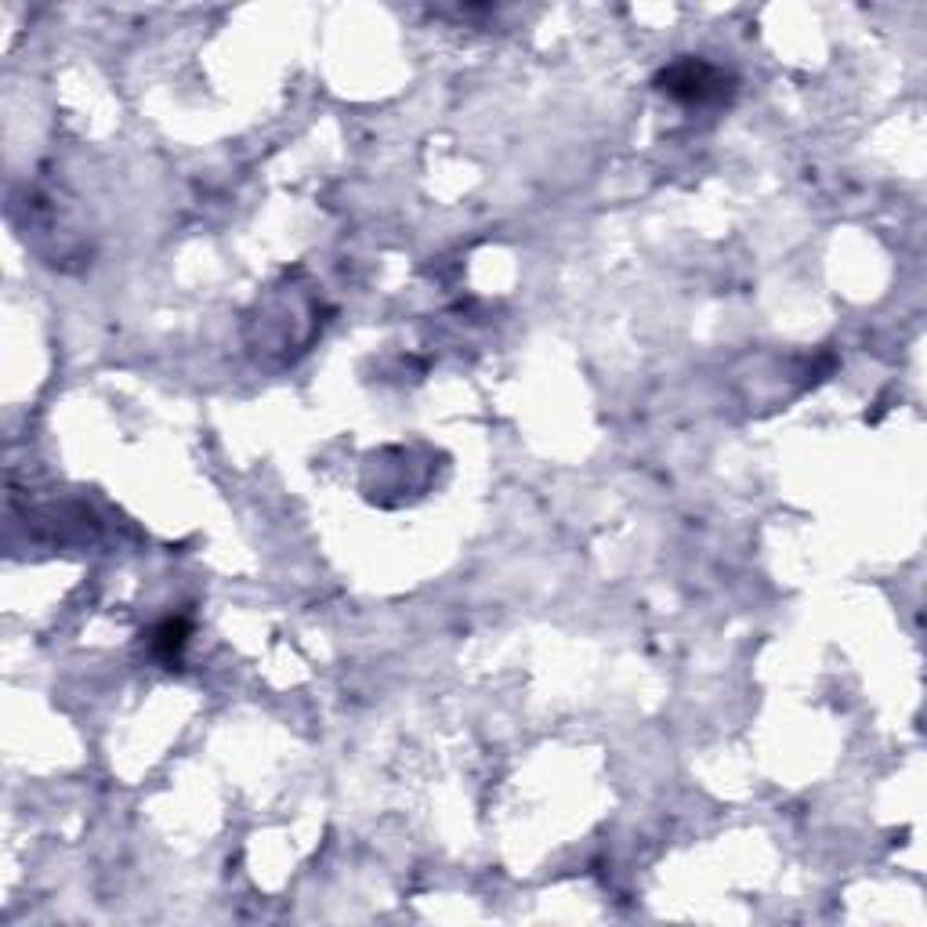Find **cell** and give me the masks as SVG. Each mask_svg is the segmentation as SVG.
<instances>
[{
	"label": "cell",
	"instance_id": "cell-1",
	"mask_svg": "<svg viewBox=\"0 0 927 927\" xmlns=\"http://www.w3.org/2000/svg\"><path fill=\"white\" fill-rule=\"evenodd\" d=\"M660 91H666L677 102L703 105V102H725L728 94V77L725 69L710 66L703 59H685L674 62L671 69L660 73Z\"/></svg>",
	"mask_w": 927,
	"mask_h": 927
},
{
	"label": "cell",
	"instance_id": "cell-2",
	"mask_svg": "<svg viewBox=\"0 0 927 927\" xmlns=\"http://www.w3.org/2000/svg\"><path fill=\"white\" fill-rule=\"evenodd\" d=\"M181 645H186V627H181V623L170 620V623H164V627L156 631V649H164L167 656L178 652Z\"/></svg>",
	"mask_w": 927,
	"mask_h": 927
}]
</instances>
